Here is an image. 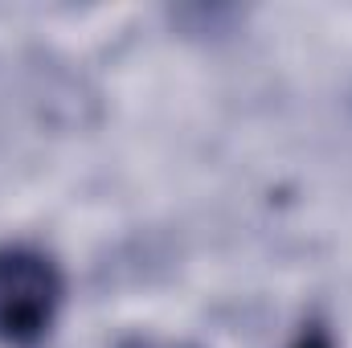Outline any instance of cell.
<instances>
[{
	"mask_svg": "<svg viewBox=\"0 0 352 348\" xmlns=\"http://www.w3.org/2000/svg\"><path fill=\"white\" fill-rule=\"evenodd\" d=\"M66 279L58 262L37 246H0V345H37L62 307Z\"/></svg>",
	"mask_w": 352,
	"mask_h": 348,
	"instance_id": "6da1fadb",
	"label": "cell"
},
{
	"mask_svg": "<svg viewBox=\"0 0 352 348\" xmlns=\"http://www.w3.org/2000/svg\"><path fill=\"white\" fill-rule=\"evenodd\" d=\"M295 348H332V340H328L320 328H311V332H303V340H299Z\"/></svg>",
	"mask_w": 352,
	"mask_h": 348,
	"instance_id": "7a4b0ae2",
	"label": "cell"
},
{
	"mask_svg": "<svg viewBox=\"0 0 352 348\" xmlns=\"http://www.w3.org/2000/svg\"><path fill=\"white\" fill-rule=\"evenodd\" d=\"M123 348H173V345H148V340H131V345H123ZM176 348H184V345H176Z\"/></svg>",
	"mask_w": 352,
	"mask_h": 348,
	"instance_id": "3957f363",
	"label": "cell"
}]
</instances>
